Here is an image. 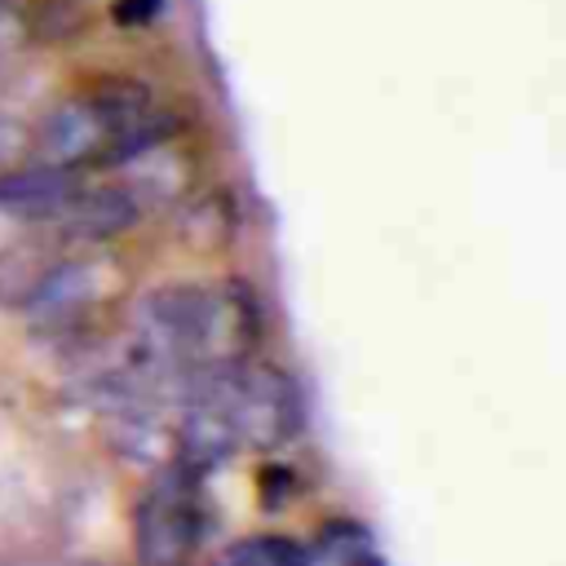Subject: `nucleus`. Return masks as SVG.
<instances>
[{
    "mask_svg": "<svg viewBox=\"0 0 566 566\" xmlns=\"http://www.w3.org/2000/svg\"><path fill=\"white\" fill-rule=\"evenodd\" d=\"M199 495L203 491L195 464L177 460L168 473H159V482L137 504V553L146 562H177L203 539L208 509Z\"/></svg>",
    "mask_w": 566,
    "mask_h": 566,
    "instance_id": "f257e3e1",
    "label": "nucleus"
},
{
    "mask_svg": "<svg viewBox=\"0 0 566 566\" xmlns=\"http://www.w3.org/2000/svg\"><path fill=\"white\" fill-rule=\"evenodd\" d=\"M226 411L234 420L239 442H252V447H279L287 438H296L301 420H305L296 380L279 367H252L243 358L234 363V376L226 389Z\"/></svg>",
    "mask_w": 566,
    "mask_h": 566,
    "instance_id": "f03ea898",
    "label": "nucleus"
},
{
    "mask_svg": "<svg viewBox=\"0 0 566 566\" xmlns=\"http://www.w3.org/2000/svg\"><path fill=\"white\" fill-rule=\"evenodd\" d=\"M102 296V265L97 261H57L49 265L35 287L27 292V323L40 336L71 332Z\"/></svg>",
    "mask_w": 566,
    "mask_h": 566,
    "instance_id": "7ed1b4c3",
    "label": "nucleus"
},
{
    "mask_svg": "<svg viewBox=\"0 0 566 566\" xmlns=\"http://www.w3.org/2000/svg\"><path fill=\"white\" fill-rule=\"evenodd\" d=\"M75 168L62 164H35V168H13L0 172V212L9 217H57L66 208V199L75 195Z\"/></svg>",
    "mask_w": 566,
    "mask_h": 566,
    "instance_id": "20e7f679",
    "label": "nucleus"
},
{
    "mask_svg": "<svg viewBox=\"0 0 566 566\" xmlns=\"http://www.w3.org/2000/svg\"><path fill=\"white\" fill-rule=\"evenodd\" d=\"M40 146H44V159H49V164H62V168H80V164L97 159L102 146H106V128H102L97 111L88 106V97L62 102V106L44 119Z\"/></svg>",
    "mask_w": 566,
    "mask_h": 566,
    "instance_id": "39448f33",
    "label": "nucleus"
},
{
    "mask_svg": "<svg viewBox=\"0 0 566 566\" xmlns=\"http://www.w3.org/2000/svg\"><path fill=\"white\" fill-rule=\"evenodd\" d=\"M137 212L142 203L128 186H97V190H75L57 217L75 239H115L137 221Z\"/></svg>",
    "mask_w": 566,
    "mask_h": 566,
    "instance_id": "423d86ee",
    "label": "nucleus"
},
{
    "mask_svg": "<svg viewBox=\"0 0 566 566\" xmlns=\"http://www.w3.org/2000/svg\"><path fill=\"white\" fill-rule=\"evenodd\" d=\"M310 562H340V566L345 562H380V548H376V539L363 522L336 517L318 531V539L310 548Z\"/></svg>",
    "mask_w": 566,
    "mask_h": 566,
    "instance_id": "0eeeda50",
    "label": "nucleus"
},
{
    "mask_svg": "<svg viewBox=\"0 0 566 566\" xmlns=\"http://www.w3.org/2000/svg\"><path fill=\"white\" fill-rule=\"evenodd\" d=\"M226 562H248V566H305L310 562V548H301L296 539H283V535H256V539L230 544L226 548Z\"/></svg>",
    "mask_w": 566,
    "mask_h": 566,
    "instance_id": "6e6552de",
    "label": "nucleus"
},
{
    "mask_svg": "<svg viewBox=\"0 0 566 566\" xmlns=\"http://www.w3.org/2000/svg\"><path fill=\"white\" fill-rule=\"evenodd\" d=\"M159 4H164V0H119V4H115V22L142 27V22H150V18L159 13Z\"/></svg>",
    "mask_w": 566,
    "mask_h": 566,
    "instance_id": "1a4fd4ad",
    "label": "nucleus"
},
{
    "mask_svg": "<svg viewBox=\"0 0 566 566\" xmlns=\"http://www.w3.org/2000/svg\"><path fill=\"white\" fill-rule=\"evenodd\" d=\"M18 146H22V124H18L13 115H4V111H0V159H4V155H13Z\"/></svg>",
    "mask_w": 566,
    "mask_h": 566,
    "instance_id": "9d476101",
    "label": "nucleus"
}]
</instances>
